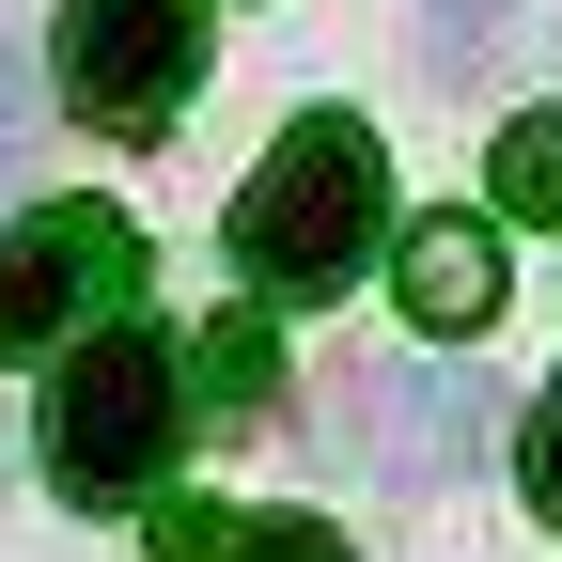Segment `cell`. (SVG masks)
Masks as SVG:
<instances>
[{"label": "cell", "mask_w": 562, "mask_h": 562, "mask_svg": "<svg viewBox=\"0 0 562 562\" xmlns=\"http://www.w3.org/2000/svg\"><path fill=\"white\" fill-rule=\"evenodd\" d=\"M453 16H484V0H453Z\"/></svg>", "instance_id": "8fae6325"}, {"label": "cell", "mask_w": 562, "mask_h": 562, "mask_svg": "<svg viewBox=\"0 0 562 562\" xmlns=\"http://www.w3.org/2000/svg\"><path fill=\"white\" fill-rule=\"evenodd\" d=\"M484 313H501V235L484 220H406V328L469 344Z\"/></svg>", "instance_id": "5b68a950"}, {"label": "cell", "mask_w": 562, "mask_h": 562, "mask_svg": "<svg viewBox=\"0 0 562 562\" xmlns=\"http://www.w3.org/2000/svg\"><path fill=\"white\" fill-rule=\"evenodd\" d=\"M0 172H16V79H0Z\"/></svg>", "instance_id": "30bf717a"}, {"label": "cell", "mask_w": 562, "mask_h": 562, "mask_svg": "<svg viewBox=\"0 0 562 562\" xmlns=\"http://www.w3.org/2000/svg\"><path fill=\"white\" fill-rule=\"evenodd\" d=\"M484 203H501V220H562V110H516L484 140Z\"/></svg>", "instance_id": "ba28073f"}, {"label": "cell", "mask_w": 562, "mask_h": 562, "mask_svg": "<svg viewBox=\"0 0 562 562\" xmlns=\"http://www.w3.org/2000/svg\"><path fill=\"white\" fill-rule=\"evenodd\" d=\"M47 79H63V110H79V125L157 140V125L203 94V0H63Z\"/></svg>", "instance_id": "3957f363"}, {"label": "cell", "mask_w": 562, "mask_h": 562, "mask_svg": "<svg viewBox=\"0 0 562 562\" xmlns=\"http://www.w3.org/2000/svg\"><path fill=\"white\" fill-rule=\"evenodd\" d=\"M140 297V220L125 203H32V235H0V360H47L79 313Z\"/></svg>", "instance_id": "277c9868"}, {"label": "cell", "mask_w": 562, "mask_h": 562, "mask_svg": "<svg viewBox=\"0 0 562 562\" xmlns=\"http://www.w3.org/2000/svg\"><path fill=\"white\" fill-rule=\"evenodd\" d=\"M531 516L562 531V375H547V406H531Z\"/></svg>", "instance_id": "9c48e42d"}, {"label": "cell", "mask_w": 562, "mask_h": 562, "mask_svg": "<svg viewBox=\"0 0 562 562\" xmlns=\"http://www.w3.org/2000/svg\"><path fill=\"white\" fill-rule=\"evenodd\" d=\"M157 547L172 562H344L328 516H203V501H157Z\"/></svg>", "instance_id": "52a82bcc"}, {"label": "cell", "mask_w": 562, "mask_h": 562, "mask_svg": "<svg viewBox=\"0 0 562 562\" xmlns=\"http://www.w3.org/2000/svg\"><path fill=\"white\" fill-rule=\"evenodd\" d=\"M375 250H391V157H375V125H360V110H297V125L266 140V172L235 188L250 297L313 313V297H344Z\"/></svg>", "instance_id": "6da1fadb"}, {"label": "cell", "mask_w": 562, "mask_h": 562, "mask_svg": "<svg viewBox=\"0 0 562 562\" xmlns=\"http://www.w3.org/2000/svg\"><path fill=\"white\" fill-rule=\"evenodd\" d=\"M281 406V328L266 313H220L188 344V422H266Z\"/></svg>", "instance_id": "8992f818"}, {"label": "cell", "mask_w": 562, "mask_h": 562, "mask_svg": "<svg viewBox=\"0 0 562 562\" xmlns=\"http://www.w3.org/2000/svg\"><path fill=\"white\" fill-rule=\"evenodd\" d=\"M172 438H188V360L157 328H94L47 391V484L79 516H125V501L172 484Z\"/></svg>", "instance_id": "7a4b0ae2"}]
</instances>
